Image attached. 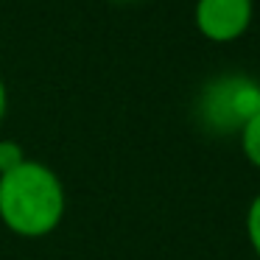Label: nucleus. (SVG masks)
Segmentation results:
<instances>
[{
	"label": "nucleus",
	"instance_id": "nucleus-1",
	"mask_svg": "<svg viewBox=\"0 0 260 260\" xmlns=\"http://www.w3.org/2000/svg\"><path fill=\"white\" fill-rule=\"evenodd\" d=\"M68 196L59 174L40 159L25 157L0 174V221L20 238H45L62 224Z\"/></svg>",
	"mask_w": 260,
	"mask_h": 260
},
{
	"label": "nucleus",
	"instance_id": "nucleus-2",
	"mask_svg": "<svg viewBox=\"0 0 260 260\" xmlns=\"http://www.w3.org/2000/svg\"><path fill=\"white\" fill-rule=\"evenodd\" d=\"M260 109V84L257 79L243 73H224L207 81L199 95L196 112L199 120L213 135H232Z\"/></svg>",
	"mask_w": 260,
	"mask_h": 260
},
{
	"label": "nucleus",
	"instance_id": "nucleus-3",
	"mask_svg": "<svg viewBox=\"0 0 260 260\" xmlns=\"http://www.w3.org/2000/svg\"><path fill=\"white\" fill-rule=\"evenodd\" d=\"M254 17V0H196L193 6V23L196 31L207 42H226L241 40L249 31Z\"/></svg>",
	"mask_w": 260,
	"mask_h": 260
},
{
	"label": "nucleus",
	"instance_id": "nucleus-4",
	"mask_svg": "<svg viewBox=\"0 0 260 260\" xmlns=\"http://www.w3.org/2000/svg\"><path fill=\"white\" fill-rule=\"evenodd\" d=\"M238 140H241V151L254 168H260V109L241 126L238 132Z\"/></svg>",
	"mask_w": 260,
	"mask_h": 260
},
{
	"label": "nucleus",
	"instance_id": "nucleus-5",
	"mask_svg": "<svg viewBox=\"0 0 260 260\" xmlns=\"http://www.w3.org/2000/svg\"><path fill=\"white\" fill-rule=\"evenodd\" d=\"M246 238H249V246L254 249V254L260 260V193L252 199V204L246 210Z\"/></svg>",
	"mask_w": 260,
	"mask_h": 260
},
{
	"label": "nucleus",
	"instance_id": "nucleus-6",
	"mask_svg": "<svg viewBox=\"0 0 260 260\" xmlns=\"http://www.w3.org/2000/svg\"><path fill=\"white\" fill-rule=\"evenodd\" d=\"M23 159H25V151H23V146H20V143L0 140V174H6V171L17 168Z\"/></svg>",
	"mask_w": 260,
	"mask_h": 260
},
{
	"label": "nucleus",
	"instance_id": "nucleus-7",
	"mask_svg": "<svg viewBox=\"0 0 260 260\" xmlns=\"http://www.w3.org/2000/svg\"><path fill=\"white\" fill-rule=\"evenodd\" d=\"M6 109H9V90H6V81L0 76V123L6 118Z\"/></svg>",
	"mask_w": 260,
	"mask_h": 260
},
{
	"label": "nucleus",
	"instance_id": "nucleus-8",
	"mask_svg": "<svg viewBox=\"0 0 260 260\" xmlns=\"http://www.w3.org/2000/svg\"><path fill=\"white\" fill-rule=\"evenodd\" d=\"M112 3H137V0H112Z\"/></svg>",
	"mask_w": 260,
	"mask_h": 260
}]
</instances>
